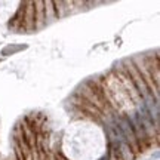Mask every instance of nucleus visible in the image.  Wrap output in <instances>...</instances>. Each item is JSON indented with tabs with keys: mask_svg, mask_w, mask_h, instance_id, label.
<instances>
[{
	"mask_svg": "<svg viewBox=\"0 0 160 160\" xmlns=\"http://www.w3.org/2000/svg\"><path fill=\"white\" fill-rule=\"evenodd\" d=\"M28 46L27 45H17V43H11V45H8L5 46L3 49H2V55L3 57H9V55H15V53H18V52H21V51H25Z\"/></svg>",
	"mask_w": 160,
	"mask_h": 160,
	"instance_id": "f257e3e1",
	"label": "nucleus"
}]
</instances>
